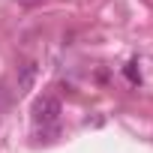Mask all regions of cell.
I'll return each mask as SVG.
<instances>
[{
    "label": "cell",
    "instance_id": "cell-1",
    "mask_svg": "<svg viewBox=\"0 0 153 153\" xmlns=\"http://www.w3.org/2000/svg\"><path fill=\"white\" fill-rule=\"evenodd\" d=\"M60 120V102L54 96H39L33 102V123L36 126H51Z\"/></svg>",
    "mask_w": 153,
    "mask_h": 153
},
{
    "label": "cell",
    "instance_id": "cell-2",
    "mask_svg": "<svg viewBox=\"0 0 153 153\" xmlns=\"http://www.w3.org/2000/svg\"><path fill=\"white\" fill-rule=\"evenodd\" d=\"M33 78H36V63L18 66V90H21V93H27V90L33 87Z\"/></svg>",
    "mask_w": 153,
    "mask_h": 153
}]
</instances>
